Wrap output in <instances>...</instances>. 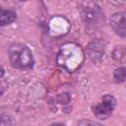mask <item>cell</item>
<instances>
[{
	"label": "cell",
	"mask_w": 126,
	"mask_h": 126,
	"mask_svg": "<svg viewBox=\"0 0 126 126\" xmlns=\"http://www.w3.org/2000/svg\"><path fill=\"white\" fill-rule=\"evenodd\" d=\"M8 56L14 68L25 70L33 66V56L31 49L23 43H13L8 48Z\"/></svg>",
	"instance_id": "6da1fadb"
},
{
	"label": "cell",
	"mask_w": 126,
	"mask_h": 126,
	"mask_svg": "<svg viewBox=\"0 0 126 126\" xmlns=\"http://www.w3.org/2000/svg\"><path fill=\"white\" fill-rule=\"evenodd\" d=\"M70 59H71V64H72V72L75 71L77 68H79L81 66V64L83 63L84 60V52L82 50V48L78 45H76L72 56H69V53L66 51V49L62 46L58 57H57V63L59 66H61L62 68L68 70L69 68V64H70Z\"/></svg>",
	"instance_id": "7a4b0ae2"
},
{
	"label": "cell",
	"mask_w": 126,
	"mask_h": 126,
	"mask_svg": "<svg viewBox=\"0 0 126 126\" xmlns=\"http://www.w3.org/2000/svg\"><path fill=\"white\" fill-rule=\"evenodd\" d=\"M82 19L85 24L89 26H95L101 20L103 14L100 8L92 1H86L81 8Z\"/></svg>",
	"instance_id": "3957f363"
},
{
	"label": "cell",
	"mask_w": 126,
	"mask_h": 126,
	"mask_svg": "<svg viewBox=\"0 0 126 126\" xmlns=\"http://www.w3.org/2000/svg\"><path fill=\"white\" fill-rule=\"evenodd\" d=\"M116 106V99L111 94H104L101 98V101L92 107L94 114L97 119L104 120L107 119L113 112Z\"/></svg>",
	"instance_id": "277c9868"
},
{
	"label": "cell",
	"mask_w": 126,
	"mask_h": 126,
	"mask_svg": "<svg viewBox=\"0 0 126 126\" xmlns=\"http://www.w3.org/2000/svg\"><path fill=\"white\" fill-rule=\"evenodd\" d=\"M110 26L116 34L126 39V12L114 13L110 18Z\"/></svg>",
	"instance_id": "5b68a950"
},
{
	"label": "cell",
	"mask_w": 126,
	"mask_h": 126,
	"mask_svg": "<svg viewBox=\"0 0 126 126\" xmlns=\"http://www.w3.org/2000/svg\"><path fill=\"white\" fill-rule=\"evenodd\" d=\"M17 18V15L14 11L12 10H5V9H1V15H0V25L6 26L9 25L11 23H13Z\"/></svg>",
	"instance_id": "8992f818"
},
{
	"label": "cell",
	"mask_w": 126,
	"mask_h": 126,
	"mask_svg": "<svg viewBox=\"0 0 126 126\" xmlns=\"http://www.w3.org/2000/svg\"><path fill=\"white\" fill-rule=\"evenodd\" d=\"M113 79L116 83H123L126 79V68L120 67L114 70L113 72Z\"/></svg>",
	"instance_id": "52a82bcc"
},
{
	"label": "cell",
	"mask_w": 126,
	"mask_h": 126,
	"mask_svg": "<svg viewBox=\"0 0 126 126\" xmlns=\"http://www.w3.org/2000/svg\"><path fill=\"white\" fill-rule=\"evenodd\" d=\"M112 57L116 61H121L126 57V49L123 46H117L112 52Z\"/></svg>",
	"instance_id": "ba28073f"
},
{
	"label": "cell",
	"mask_w": 126,
	"mask_h": 126,
	"mask_svg": "<svg viewBox=\"0 0 126 126\" xmlns=\"http://www.w3.org/2000/svg\"><path fill=\"white\" fill-rule=\"evenodd\" d=\"M79 124H92V125H95V124H98V123H96V122H94V121H89V120H82V121H80L79 122Z\"/></svg>",
	"instance_id": "9c48e42d"
},
{
	"label": "cell",
	"mask_w": 126,
	"mask_h": 126,
	"mask_svg": "<svg viewBox=\"0 0 126 126\" xmlns=\"http://www.w3.org/2000/svg\"><path fill=\"white\" fill-rule=\"evenodd\" d=\"M125 82H126V79H125Z\"/></svg>",
	"instance_id": "30bf717a"
}]
</instances>
